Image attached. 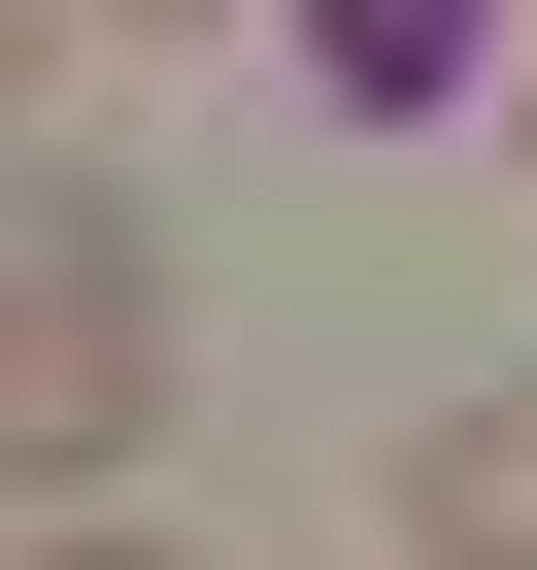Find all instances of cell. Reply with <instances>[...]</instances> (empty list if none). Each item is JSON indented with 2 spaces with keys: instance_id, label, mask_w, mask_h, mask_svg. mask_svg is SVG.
Segmentation results:
<instances>
[{
  "instance_id": "3",
  "label": "cell",
  "mask_w": 537,
  "mask_h": 570,
  "mask_svg": "<svg viewBox=\"0 0 537 570\" xmlns=\"http://www.w3.org/2000/svg\"><path fill=\"white\" fill-rule=\"evenodd\" d=\"M403 570H537V370H470L403 436Z\"/></svg>"
},
{
  "instance_id": "5",
  "label": "cell",
  "mask_w": 537,
  "mask_h": 570,
  "mask_svg": "<svg viewBox=\"0 0 537 570\" xmlns=\"http://www.w3.org/2000/svg\"><path fill=\"white\" fill-rule=\"evenodd\" d=\"M101 35H268V0H101Z\"/></svg>"
},
{
  "instance_id": "4",
  "label": "cell",
  "mask_w": 537,
  "mask_h": 570,
  "mask_svg": "<svg viewBox=\"0 0 537 570\" xmlns=\"http://www.w3.org/2000/svg\"><path fill=\"white\" fill-rule=\"evenodd\" d=\"M0 570H168V537H135V503H35V537H0Z\"/></svg>"
},
{
  "instance_id": "1",
  "label": "cell",
  "mask_w": 537,
  "mask_h": 570,
  "mask_svg": "<svg viewBox=\"0 0 537 570\" xmlns=\"http://www.w3.org/2000/svg\"><path fill=\"white\" fill-rule=\"evenodd\" d=\"M135 436H168V235L0 202V503H135Z\"/></svg>"
},
{
  "instance_id": "2",
  "label": "cell",
  "mask_w": 537,
  "mask_h": 570,
  "mask_svg": "<svg viewBox=\"0 0 537 570\" xmlns=\"http://www.w3.org/2000/svg\"><path fill=\"white\" fill-rule=\"evenodd\" d=\"M504 35H537V0H268L303 135H370V168H403V135H470V101H504Z\"/></svg>"
},
{
  "instance_id": "6",
  "label": "cell",
  "mask_w": 537,
  "mask_h": 570,
  "mask_svg": "<svg viewBox=\"0 0 537 570\" xmlns=\"http://www.w3.org/2000/svg\"><path fill=\"white\" fill-rule=\"evenodd\" d=\"M504 135H537V35H504Z\"/></svg>"
}]
</instances>
